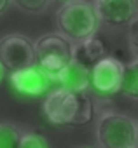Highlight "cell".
I'll return each instance as SVG.
<instances>
[{"instance_id": "obj_13", "label": "cell", "mask_w": 138, "mask_h": 148, "mask_svg": "<svg viewBox=\"0 0 138 148\" xmlns=\"http://www.w3.org/2000/svg\"><path fill=\"white\" fill-rule=\"evenodd\" d=\"M12 4L30 14H39L42 11L47 9V5L51 4V0H12Z\"/></svg>"}, {"instance_id": "obj_2", "label": "cell", "mask_w": 138, "mask_h": 148, "mask_svg": "<svg viewBox=\"0 0 138 148\" xmlns=\"http://www.w3.org/2000/svg\"><path fill=\"white\" fill-rule=\"evenodd\" d=\"M56 23L61 35L68 40L82 42L98 32V16L95 7L86 0H70L59 7Z\"/></svg>"}, {"instance_id": "obj_1", "label": "cell", "mask_w": 138, "mask_h": 148, "mask_svg": "<svg viewBox=\"0 0 138 148\" xmlns=\"http://www.w3.org/2000/svg\"><path fill=\"white\" fill-rule=\"evenodd\" d=\"M44 115L54 125H88L95 117V106L86 92L54 89L44 101Z\"/></svg>"}, {"instance_id": "obj_6", "label": "cell", "mask_w": 138, "mask_h": 148, "mask_svg": "<svg viewBox=\"0 0 138 148\" xmlns=\"http://www.w3.org/2000/svg\"><path fill=\"white\" fill-rule=\"evenodd\" d=\"M124 66L126 64H122V61H119L117 58H103L91 68V87L105 96L121 92Z\"/></svg>"}, {"instance_id": "obj_15", "label": "cell", "mask_w": 138, "mask_h": 148, "mask_svg": "<svg viewBox=\"0 0 138 148\" xmlns=\"http://www.w3.org/2000/svg\"><path fill=\"white\" fill-rule=\"evenodd\" d=\"M128 37H129V44L135 49V52H138V16L128 25Z\"/></svg>"}, {"instance_id": "obj_19", "label": "cell", "mask_w": 138, "mask_h": 148, "mask_svg": "<svg viewBox=\"0 0 138 148\" xmlns=\"http://www.w3.org/2000/svg\"><path fill=\"white\" fill-rule=\"evenodd\" d=\"M136 148H138V146H136Z\"/></svg>"}, {"instance_id": "obj_14", "label": "cell", "mask_w": 138, "mask_h": 148, "mask_svg": "<svg viewBox=\"0 0 138 148\" xmlns=\"http://www.w3.org/2000/svg\"><path fill=\"white\" fill-rule=\"evenodd\" d=\"M19 148H49L47 141L42 134L37 132H25L21 136V145Z\"/></svg>"}, {"instance_id": "obj_5", "label": "cell", "mask_w": 138, "mask_h": 148, "mask_svg": "<svg viewBox=\"0 0 138 148\" xmlns=\"http://www.w3.org/2000/svg\"><path fill=\"white\" fill-rule=\"evenodd\" d=\"M35 64V45L23 35H6L0 38V66L6 71H19Z\"/></svg>"}, {"instance_id": "obj_11", "label": "cell", "mask_w": 138, "mask_h": 148, "mask_svg": "<svg viewBox=\"0 0 138 148\" xmlns=\"http://www.w3.org/2000/svg\"><path fill=\"white\" fill-rule=\"evenodd\" d=\"M121 92L129 99H138V59L124 66Z\"/></svg>"}, {"instance_id": "obj_12", "label": "cell", "mask_w": 138, "mask_h": 148, "mask_svg": "<svg viewBox=\"0 0 138 148\" xmlns=\"http://www.w3.org/2000/svg\"><path fill=\"white\" fill-rule=\"evenodd\" d=\"M23 132L11 122H0V148H19Z\"/></svg>"}, {"instance_id": "obj_3", "label": "cell", "mask_w": 138, "mask_h": 148, "mask_svg": "<svg viewBox=\"0 0 138 148\" xmlns=\"http://www.w3.org/2000/svg\"><path fill=\"white\" fill-rule=\"evenodd\" d=\"M33 45H35V64L47 73L52 82L74 61L72 45L63 35L58 33L42 35Z\"/></svg>"}, {"instance_id": "obj_16", "label": "cell", "mask_w": 138, "mask_h": 148, "mask_svg": "<svg viewBox=\"0 0 138 148\" xmlns=\"http://www.w3.org/2000/svg\"><path fill=\"white\" fill-rule=\"evenodd\" d=\"M11 2H12V0H0V14H4V11H7Z\"/></svg>"}, {"instance_id": "obj_4", "label": "cell", "mask_w": 138, "mask_h": 148, "mask_svg": "<svg viewBox=\"0 0 138 148\" xmlns=\"http://www.w3.org/2000/svg\"><path fill=\"white\" fill-rule=\"evenodd\" d=\"M96 139L101 148H136L138 124L122 113H103L96 125Z\"/></svg>"}, {"instance_id": "obj_9", "label": "cell", "mask_w": 138, "mask_h": 148, "mask_svg": "<svg viewBox=\"0 0 138 148\" xmlns=\"http://www.w3.org/2000/svg\"><path fill=\"white\" fill-rule=\"evenodd\" d=\"M72 58L81 66L91 70L98 61L107 58V45L103 38H100L98 35H93L82 42H77L72 47Z\"/></svg>"}, {"instance_id": "obj_10", "label": "cell", "mask_w": 138, "mask_h": 148, "mask_svg": "<svg viewBox=\"0 0 138 148\" xmlns=\"http://www.w3.org/2000/svg\"><path fill=\"white\" fill-rule=\"evenodd\" d=\"M54 82L59 84L61 89H66L70 92H86V89L91 86V70L72 61L58 75Z\"/></svg>"}, {"instance_id": "obj_17", "label": "cell", "mask_w": 138, "mask_h": 148, "mask_svg": "<svg viewBox=\"0 0 138 148\" xmlns=\"http://www.w3.org/2000/svg\"><path fill=\"white\" fill-rule=\"evenodd\" d=\"M2 77H4V68L0 66V80H2Z\"/></svg>"}, {"instance_id": "obj_7", "label": "cell", "mask_w": 138, "mask_h": 148, "mask_svg": "<svg viewBox=\"0 0 138 148\" xmlns=\"http://www.w3.org/2000/svg\"><path fill=\"white\" fill-rule=\"evenodd\" d=\"M95 12L98 21L117 28L126 26L136 18L135 0H95Z\"/></svg>"}, {"instance_id": "obj_18", "label": "cell", "mask_w": 138, "mask_h": 148, "mask_svg": "<svg viewBox=\"0 0 138 148\" xmlns=\"http://www.w3.org/2000/svg\"><path fill=\"white\" fill-rule=\"evenodd\" d=\"M59 2H63V4H66V2H70V0H59Z\"/></svg>"}, {"instance_id": "obj_8", "label": "cell", "mask_w": 138, "mask_h": 148, "mask_svg": "<svg viewBox=\"0 0 138 148\" xmlns=\"http://www.w3.org/2000/svg\"><path fill=\"white\" fill-rule=\"evenodd\" d=\"M11 86L19 94L35 98V96H42V94L49 92L52 80L49 79V75L44 70H40L37 64H33L25 70L11 73Z\"/></svg>"}]
</instances>
